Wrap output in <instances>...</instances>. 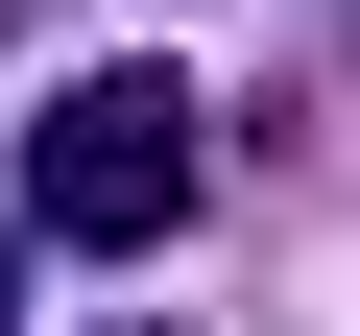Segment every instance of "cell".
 <instances>
[{"label":"cell","mask_w":360,"mask_h":336,"mask_svg":"<svg viewBox=\"0 0 360 336\" xmlns=\"http://www.w3.org/2000/svg\"><path fill=\"white\" fill-rule=\"evenodd\" d=\"M193 193H217L193 72H72V96L25 120V217H49V240H96V264H120V240H168Z\"/></svg>","instance_id":"6da1fadb"},{"label":"cell","mask_w":360,"mask_h":336,"mask_svg":"<svg viewBox=\"0 0 360 336\" xmlns=\"http://www.w3.org/2000/svg\"><path fill=\"white\" fill-rule=\"evenodd\" d=\"M0 312H25V264H0Z\"/></svg>","instance_id":"7a4b0ae2"}]
</instances>
